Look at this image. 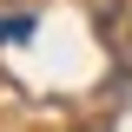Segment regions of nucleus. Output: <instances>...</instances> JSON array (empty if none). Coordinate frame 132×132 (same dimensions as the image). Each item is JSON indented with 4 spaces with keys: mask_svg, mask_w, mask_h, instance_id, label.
<instances>
[{
    "mask_svg": "<svg viewBox=\"0 0 132 132\" xmlns=\"http://www.w3.org/2000/svg\"><path fill=\"white\" fill-rule=\"evenodd\" d=\"M27 33V20H0V40H20Z\"/></svg>",
    "mask_w": 132,
    "mask_h": 132,
    "instance_id": "nucleus-1",
    "label": "nucleus"
}]
</instances>
